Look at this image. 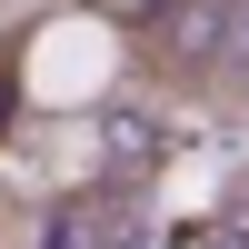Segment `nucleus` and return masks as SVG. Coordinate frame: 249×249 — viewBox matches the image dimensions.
I'll return each mask as SVG.
<instances>
[{"mask_svg":"<svg viewBox=\"0 0 249 249\" xmlns=\"http://www.w3.org/2000/svg\"><path fill=\"white\" fill-rule=\"evenodd\" d=\"M230 60H239V100H249V10H239V40H230Z\"/></svg>","mask_w":249,"mask_h":249,"instance_id":"7ed1b4c3","label":"nucleus"},{"mask_svg":"<svg viewBox=\"0 0 249 249\" xmlns=\"http://www.w3.org/2000/svg\"><path fill=\"white\" fill-rule=\"evenodd\" d=\"M30 249H140V219H130V199L90 190V199L40 210V239H30Z\"/></svg>","mask_w":249,"mask_h":249,"instance_id":"f257e3e1","label":"nucleus"},{"mask_svg":"<svg viewBox=\"0 0 249 249\" xmlns=\"http://www.w3.org/2000/svg\"><path fill=\"white\" fill-rule=\"evenodd\" d=\"M10 130H20V70L0 60V140H10Z\"/></svg>","mask_w":249,"mask_h":249,"instance_id":"f03ea898","label":"nucleus"}]
</instances>
